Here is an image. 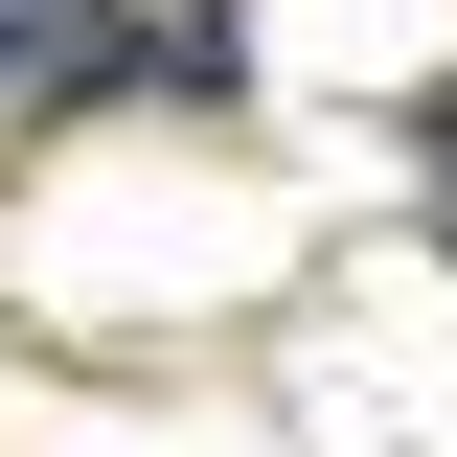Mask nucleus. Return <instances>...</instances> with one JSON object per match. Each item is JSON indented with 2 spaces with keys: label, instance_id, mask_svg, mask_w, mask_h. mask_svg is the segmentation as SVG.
<instances>
[{
  "label": "nucleus",
  "instance_id": "f257e3e1",
  "mask_svg": "<svg viewBox=\"0 0 457 457\" xmlns=\"http://www.w3.org/2000/svg\"><path fill=\"white\" fill-rule=\"evenodd\" d=\"M435 161H457V114H435Z\"/></svg>",
  "mask_w": 457,
  "mask_h": 457
}]
</instances>
